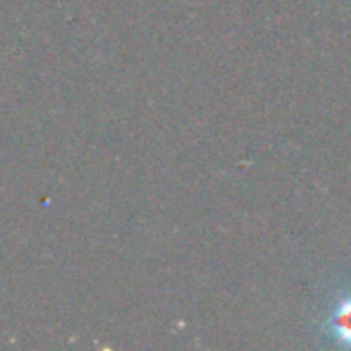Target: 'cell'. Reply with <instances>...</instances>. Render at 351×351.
<instances>
[{
  "mask_svg": "<svg viewBox=\"0 0 351 351\" xmlns=\"http://www.w3.org/2000/svg\"><path fill=\"white\" fill-rule=\"evenodd\" d=\"M329 327L337 341L351 348V298L343 300L337 306V311L333 313V317L329 321Z\"/></svg>",
  "mask_w": 351,
  "mask_h": 351,
  "instance_id": "obj_1",
  "label": "cell"
}]
</instances>
